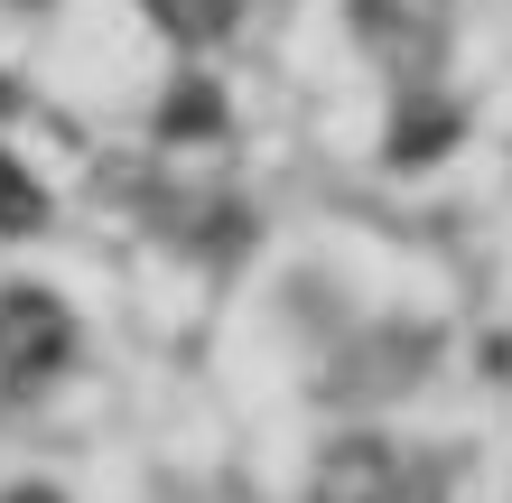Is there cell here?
Returning <instances> with one entry per match:
<instances>
[{"label":"cell","mask_w":512,"mask_h":503,"mask_svg":"<svg viewBox=\"0 0 512 503\" xmlns=\"http://www.w3.org/2000/svg\"><path fill=\"white\" fill-rule=\"evenodd\" d=\"M75 364V308L56 289H0V382L38 392Z\"/></svg>","instance_id":"6da1fadb"},{"label":"cell","mask_w":512,"mask_h":503,"mask_svg":"<svg viewBox=\"0 0 512 503\" xmlns=\"http://www.w3.org/2000/svg\"><path fill=\"white\" fill-rule=\"evenodd\" d=\"M457 140H466V112L457 103H447V94H410L401 112H391V140H382V150L401 159V168H429L438 150H457Z\"/></svg>","instance_id":"7a4b0ae2"},{"label":"cell","mask_w":512,"mask_h":503,"mask_svg":"<svg viewBox=\"0 0 512 503\" xmlns=\"http://www.w3.org/2000/svg\"><path fill=\"white\" fill-rule=\"evenodd\" d=\"M140 10L159 19V38H177V47H205V38L233 28V0H140Z\"/></svg>","instance_id":"3957f363"},{"label":"cell","mask_w":512,"mask_h":503,"mask_svg":"<svg viewBox=\"0 0 512 503\" xmlns=\"http://www.w3.org/2000/svg\"><path fill=\"white\" fill-rule=\"evenodd\" d=\"M38 224H47V187L19 159H0V243H19V233H38Z\"/></svg>","instance_id":"277c9868"},{"label":"cell","mask_w":512,"mask_h":503,"mask_svg":"<svg viewBox=\"0 0 512 503\" xmlns=\"http://www.w3.org/2000/svg\"><path fill=\"white\" fill-rule=\"evenodd\" d=\"M215 103H224L215 84H177V94H168V112H159V131H168V140H205V131L224 122Z\"/></svg>","instance_id":"5b68a950"},{"label":"cell","mask_w":512,"mask_h":503,"mask_svg":"<svg viewBox=\"0 0 512 503\" xmlns=\"http://www.w3.org/2000/svg\"><path fill=\"white\" fill-rule=\"evenodd\" d=\"M0 503H66V494H56V485H10Z\"/></svg>","instance_id":"8992f818"}]
</instances>
